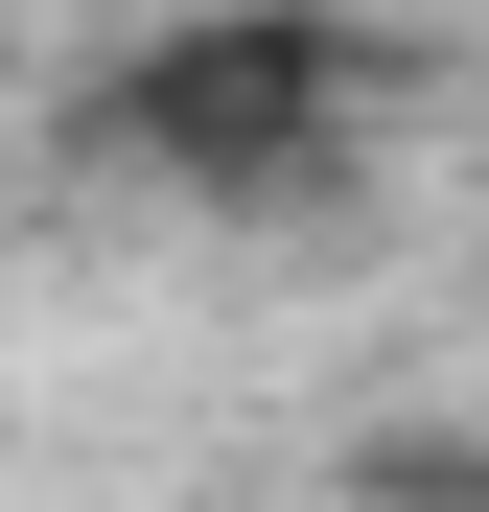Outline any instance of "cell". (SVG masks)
Instances as JSON below:
<instances>
[{
  "mask_svg": "<svg viewBox=\"0 0 489 512\" xmlns=\"http://www.w3.org/2000/svg\"><path fill=\"white\" fill-rule=\"evenodd\" d=\"M117 140L187 163V187H303L326 140H350V24H303V0H233V24H163L117 70Z\"/></svg>",
  "mask_w": 489,
  "mask_h": 512,
  "instance_id": "1",
  "label": "cell"
}]
</instances>
